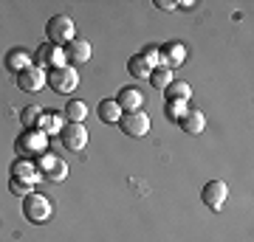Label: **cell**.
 Returning a JSON list of instances; mask_svg holds the SVG:
<instances>
[{
  "mask_svg": "<svg viewBox=\"0 0 254 242\" xmlns=\"http://www.w3.org/2000/svg\"><path fill=\"white\" fill-rule=\"evenodd\" d=\"M60 144H63L68 152H82L85 146H88V130L82 124H68L60 130Z\"/></svg>",
  "mask_w": 254,
  "mask_h": 242,
  "instance_id": "52a82bcc",
  "label": "cell"
},
{
  "mask_svg": "<svg viewBox=\"0 0 254 242\" xmlns=\"http://www.w3.org/2000/svg\"><path fill=\"white\" fill-rule=\"evenodd\" d=\"M51 214H54V206H51V200H48L46 194L31 192L28 197H23V217H26L28 223L43 225V223L51 220Z\"/></svg>",
  "mask_w": 254,
  "mask_h": 242,
  "instance_id": "277c9868",
  "label": "cell"
},
{
  "mask_svg": "<svg viewBox=\"0 0 254 242\" xmlns=\"http://www.w3.org/2000/svg\"><path fill=\"white\" fill-rule=\"evenodd\" d=\"M200 200H203V206H209L212 211H220L229 200V186L223 180H209L206 186L200 189Z\"/></svg>",
  "mask_w": 254,
  "mask_h": 242,
  "instance_id": "ba28073f",
  "label": "cell"
},
{
  "mask_svg": "<svg viewBox=\"0 0 254 242\" xmlns=\"http://www.w3.org/2000/svg\"><path fill=\"white\" fill-rule=\"evenodd\" d=\"M46 85L54 93H60V96H68V93H73L79 88V71L71 68V65H60V68L46 73Z\"/></svg>",
  "mask_w": 254,
  "mask_h": 242,
  "instance_id": "7a4b0ae2",
  "label": "cell"
},
{
  "mask_svg": "<svg viewBox=\"0 0 254 242\" xmlns=\"http://www.w3.org/2000/svg\"><path fill=\"white\" fill-rule=\"evenodd\" d=\"M63 51H65V62L71 65V68L91 62V43L88 40H71Z\"/></svg>",
  "mask_w": 254,
  "mask_h": 242,
  "instance_id": "30bf717a",
  "label": "cell"
},
{
  "mask_svg": "<svg viewBox=\"0 0 254 242\" xmlns=\"http://www.w3.org/2000/svg\"><path fill=\"white\" fill-rule=\"evenodd\" d=\"M187 110H190V101H167L164 113H167V118H170V121H175V124H178Z\"/></svg>",
  "mask_w": 254,
  "mask_h": 242,
  "instance_id": "603a6c76",
  "label": "cell"
},
{
  "mask_svg": "<svg viewBox=\"0 0 254 242\" xmlns=\"http://www.w3.org/2000/svg\"><path fill=\"white\" fill-rule=\"evenodd\" d=\"M3 62H6V68L17 76V73H23L26 68H31V65H34V59H31V54H28L26 48H11Z\"/></svg>",
  "mask_w": 254,
  "mask_h": 242,
  "instance_id": "9a60e30c",
  "label": "cell"
},
{
  "mask_svg": "<svg viewBox=\"0 0 254 242\" xmlns=\"http://www.w3.org/2000/svg\"><path fill=\"white\" fill-rule=\"evenodd\" d=\"M116 104L122 107V113H136L144 104V93L138 88H122L116 96Z\"/></svg>",
  "mask_w": 254,
  "mask_h": 242,
  "instance_id": "4fadbf2b",
  "label": "cell"
},
{
  "mask_svg": "<svg viewBox=\"0 0 254 242\" xmlns=\"http://www.w3.org/2000/svg\"><path fill=\"white\" fill-rule=\"evenodd\" d=\"M158 54H161V68H178V65H184V59H187V48H184L181 43H167L158 48Z\"/></svg>",
  "mask_w": 254,
  "mask_h": 242,
  "instance_id": "7c38bea8",
  "label": "cell"
},
{
  "mask_svg": "<svg viewBox=\"0 0 254 242\" xmlns=\"http://www.w3.org/2000/svg\"><path fill=\"white\" fill-rule=\"evenodd\" d=\"M164 96H167V101H190L192 96V88L187 85V82H170L167 88H164Z\"/></svg>",
  "mask_w": 254,
  "mask_h": 242,
  "instance_id": "ffe728a7",
  "label": "cell"
},
{
  "mask_svg": "<svg viewBox=\"0 0 254 242\" xmlns=\"http://www.w3.org/2000/svg\"><path fill=\"white\" fill-rule=\"evenodd\" d=\"M63 116H65V121H68V124H82V121H85V116H88V104H85V101H79V99H71L68 104H65Z\"/></svg>",
  "mask_w": 254,
  "mask_h": 242,
  "instance_id": "ac0fdd59",
  "label": "cell"
},
{
  "mask_svg": "<svg viewBox=\"0 0 254 242\" xmlns=\"http://www.w3.org/2000/svg\"><path fill=\"white\" fill-rule=\"evenodd\" d=\"M11 178H20V180H28V183H37V180L43 178L37 166L28 158H17V161L11 163Z\"/></svg>",
  "mask_w": 254,
  "mask_h": 242,
  "instance_id": "2e32d148",
  "label": "cell"
},
{
  "mask_svg": "<svg viewBox=\"0 0 254 242\" xmlns=\"http://www.w3.org/2000/svg\"><path fill=\"white\" fill-rule=\"evenodd\" d=\"M96 116H99V121H105V124H119L122 107L116 104V99H102L99 107H96Z\"/></svg>",
  "mask_w": 254,
  "mask_h": 242,
  "instance_id": "e0dca14e",
  "label": "cell"
},
{
  "mask_svg": "<svg viewBox=\"0 0 254 242\" xmlns=\"http://www.w3.org/2000/svg\"><path fill=\"white\" fill-rule=\"evenodd\" d=\"M178 124H181L184 133H190V135H200L203 130H206V116H203V110L190 107L187 113H184V118L178 121Z\"/></svg>",
  "mask_w": 254,
  "mask_h": 242,
  "instance_id": "5bb4252c",
  "label": "cell"
},
{
  "mask_svg": "<svg viewBox=\"0 0 254 242\" xmlns=\"http://www.w3.org/2000/svg\"><path fill=\"white\" fill-rule=\"evenodd\" d=\"M14 152L20 158H40L43 152H48V135L43 130H23L14 141Z\"/></svg>",
  "mask_w": 254,
  "mask_h": 242,
  "instance_id": "6da1fadb",
  "label": "cell"
},
{
  "mask_svg": "<svg viewBox=\"0 0 254 242\" xmlns=\"http://www.w3.org/2000/svg\"><path fill=\"white\" fill-rule=\"evenodd\" d=\"M34 65L37 68H43V71H54V68H60V65H68L65 62V51L60 48V45H51V43H43L40 48H37L34 54Z\"/></svg>",
  "mask_w": 254,
  "mask_h": 242,
  "instance_id": "9c48e42d",
  "label": "cell"
},
{
  "mask_svg": "<svg viewBox=\"0 0 254 242\" xmlns=\"http://www.w3.org/2000/svg\"><path fill=\"white\" fill-rule=\"evenodd\" d=\"M65 127V116L63 113H43V118H40V124H37V130H43L46 135H60V130Z\"/></svg>",
  "mask_w": 254,
  "mask_h": 242,
  "instance_id": "d6986e66",
  "label": "cell"
},
{
  "mask_svg": "<svg viewBox=\"0 0 254 242\" xmlns=\"http://www.w3.org/2000/svg\"><path fill=\"white\" fill-rule=\"evenodd\" d=\"M155 9L173 11V9H178V3H173V0H155Z\"/></svg>",
  "mask_w": 254,
  "mask_h": 242,
  "instance_id": "484cf974",
  "label": "cell"
},
{
  "mask_svg": "<svg viewBox=\"0 0 254 242\" xmlns=\"http://www.w3.org/2000/svg\"><path fill=\"white\" fill-rule=\"evenodd\" d=\"M17 88L26 90V93H37V90H43V88H46V71H43V68H37V65L26 68L23 73H17Z\"/></svg>",
  "mask_w": 254,
  "mask_h": 242,
  "instance_id": "8fae6325",
  "label": "cell"
},
{
  "mask_svg": "<svg viewBox=\"0 0 254 242\" xmlns=\"http://www.w3.org/2000/svg\"><path fill=\"white\" fill-rule=\"evenodd\" d=\"M43 113H46V110L40 107V104H28V107H23V113H20L23 130H37V124H40V118H43Z\"/></svg>",
  "mask_w": 254,
  "mask_h": 242,
  "instance_id": "7402d4cb",
  "label": "cell"
},
{
  "mask_svg": "<svg viewBox=\"0 0 254 242\" xmlns=\"http://www.w3.org/2000/svg\"><path fill=\"white\" fill-rule=\"evenodd\" d=\"M9 192L14 194V197H28V194L34 192V183L20 180V178H9Z\"/></svg>",
  "mask_w": 254,
  "mask_h": 242,
  "instance_id": "d4e9b609",
  "label": "cell"
},
{
  "mask_svg": "<svg viewBox=\"0 0 254 242\" xmlns=\"http://www.w3.org/2000/svg\"><path fill=\"white\" fill-rule=\"evenodd\" d=\"M119 130H122L127 138H141V135H147V130H150V116H147L144 110L122 113V118H119Z\"/></svg>",
  "mask_w": 254,
  "mask_h": 242,
  "instance_id": "8992f818",
  "label": "cell"
},
{
  "mask_svg": "<svg viewBox=\"0 0 254 242\" xmlns=\"http://www.w3.org/2000/svg\"><path fill=\"white\" fill-rule=\"evenodd\" d=\"M170 82H173V71H170V68H153V73H150V85H153V88L164 90Z\"/></svg>",
  "mask_w": 254,
  "mask_h": 242,
  "instance_id": "cb8c5ba5",
  "label": "cell"
},
{
  "mask_svg": "<svg viewBox=\"0 0 254 242\" xmlns=\"http://www.w3.org/2000/svg\"><path fill=\"white\" fill-rule=\"evenodd\" d=\"M127 71H130V76H136V79H150V73H153V65L147 62L141 54L130 56V62H127Z\"/></svg>",
  "mask_w": 254,
  "mask_h": 242,
  "instance_id": "44dd1931",
  "label": "cell"
},
{
  "mask_svg": "<svg viewBox=\"0 0 254 242\" xmlns=\"http://www.w3.org/2000/svg\"><path fill=\"white\" fill-rule=\"evenodd\" d=\"M46 37H48L51 45L65 48L71 40H76V26H73V20L68 17V14H54V17L46 23Z\"/></svg>",
  "mask_w": 254,
  "mask_h": 242,
  "instance_id": "3957f363",
  "label": "cell"
},
{
  "mask_svg": "<svg viewBox=\"0 0 254 242\" xmlns=\"http://www.w3.org/2000/svg\"><path fill=\"white\" fill-rule=\"evenodd\" d=\"M34 166H37V172H40L46 180H51V183H63V180L68 178V163H65L63 158H57V155L43 152L40 158H37Z\"/></svg>",
  "mask_w": 254,
  "mask_h": 242,
  "instance_id": "5b68a950",
  "label": "cell"
}]
</instances>
